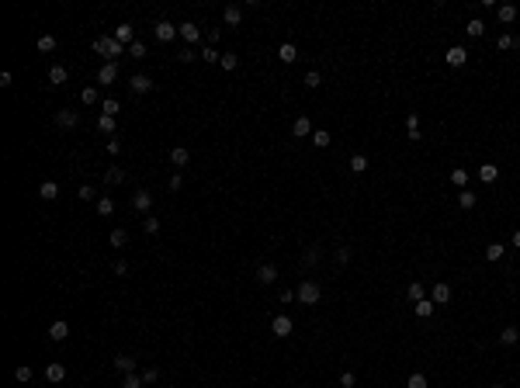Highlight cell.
Here are the masks:
<instances>
[{
	"mask_svg": "<svg viewBox=\"0 0 520 388\" xmlns=\"http://www.w3.org/2000/svg\"><path fill=\"white\" fill-rule=\"evenodd\" d=\"M94 52H101L108 62H115V59L121 56V52H129V49H125L115 35H101V39H94Z\"/></svg>",
	"mask_w": 520,
	"mask_h": 388,
	"instance_id": "1",
	"label": "cell"
},
{
	"mask_svg": "<svg viewBox=\"0 0 520 388\" xmlns=\"http://www.w3.org/2000/svg\"><path fill=\"white\" fill-rule=\"evenodd\" d=\"M295 298L302 302V305H319V298H323V288L316 284V281H302L298 291H295Z\"/></svg>",
	"mask_w": 520,
	"mask_h": 388,
	"instance_id": "2",
	"label": "cell"
},
{
	"mask_svg": "<svg viewBox=\"0 0 520 388\" xmlns=\"http://www.w3.org/2000/svg\"><path fill=\"white\" fill-rule=\"evenodd\" d=\"M177 35L188 42V49H191L194 42H201V28H198V24H191V21H184V24H177Z\"/></svg>",
	"mask_w": 520,
	"mask_h": 388,
	"instance_id": "3",
	"label": "cell"
},
{
	"mask_svg": "<svg viewBox=\"0 0 520 388\" xmlns=\"http://www.w3.org/2000/svg\"><path fill=\"white\" fill-rule=\"evenodd\" d=\"M291 330H295V322H291L288 315H274V322H270V333H274L278 340H285V336H291Z\"/></svg>",
	"mask_w": 520,
	"mask_h": 388,
	"instance_id": "4",
	"label": "cell"
},
{
	"mask_svg": "<svg viewBox=\"0 0 520 388\" xmlns=\"http://www.w3.org/2000/svg\"><path fill=\"white\" fill-rule=\"evenodd\" d=\"M129 90H132V94H149V90H153V80L146 77V73H132V77H129Z\"/></svg>",
	"mask_w": 520,
	"mask_h": 388,
	"instance_id": "5",
	"label": "cell"
},
{
	"mask_svg": "<svg viewBox=\"0 0 520 388\" xmlns=\"http://www.w3.org/2000/svg\"><path fill=\"white\" fill-rule=\"evenodd\" d=\"M153 35H156L160 42H170V39H177V24H170V21L160 18V21L153 24Z\"/></svg>",
	"mask_w": 520,
	"mask_h": 388,
	"instance_id": "6",
	"label": "cell"
},
{
	"mask_svg": "<svg viewBox=\"0 0 520 388\" xmlns=\"http://www.w3.org/2000/svg\"><path fill=\"white\" fill-rule=\"evenodd\" d=\"M118 80V62H104L101 70H97V83H104V87H111Z\"/></svg>",
	"mask_w": 520,
	"mask_h": 388,
	"instance_id": "7",
	"label": "cell"
},
{
	"mask_svg": "<svg viewBox=\"0 0 520 388\" xmlns=\"http://www.w3.org/2000/svg\"><path fill=\"white\" fill-rule=\"evenodd\" d=\"M444 59H447V66H454V70H458V66H465V62H468V52H465V45H451Z\"/></svg>",
	"mask_w": 520,
	"mask_h": 388,
	"instance_id": "8",
	"label": "cell"
},
{
	"mask_svg": "<svg viewBox=\"0 0 520 388\" xmlns=\"http://www.w3.org/2000/svg\"><path fill=\"white\" fill-rule=\"evenodd\" d=\"M222 18H226V24H229V28H239V24H243V7L229 4V7L222 11Z\"/></svg>",
	"mask_w": 520,
	"mask_h": 388,
	"instance_id": "9",
	"label": "cell"
},
{
	"mask_svg": "<svg viewBox=\"0 0 520 388\" xmlns=\"http://www.w3.org/2000/svg\"><path fill=\"white\" fill-rule=\"evenodd\" d=\"M80 111H56V125L59 128H77Z\"/></svg>",
	"mask_w": 520,
	"mask_h": 388,
	"instance_id": "10",
	"label": "cell"
},
{
	"mask_svg": "<svg viewBox=\"0 0 520 388\" xmlns=\"http://www.w3.org/2000/svg\"><path fill=\"white\" fill-rule=\"evenodd\" d=\"M39 198H42V201H56V198H59V184H56V180H42V184H39Z\"/></svg>",
	"mask_w": 520,
	"mask_h": 388,
	"instance_id": "11",
	"label": "cell"
},
{
	"mask_svg": "<svg viewBox=\"0 0 520 388\" xmlns=\"http://www.w3.org/2000/svg\"><path fill=\"white\" fill-rule=\"evenodd\" d=\"M132 208H135V212H149V208H153V194H149V191H135Z\"/></svg>",
	"mask_w": 520,
	"mask_h": 388,
	"instance_id": "12",
	"label": "cell"
},
{
	"mask_svg": "<svg viewBox=\"0 0 520 388\" xmlns=\"http://www.w3.org/2000/svg\"><path fill=\"white\" fill-rule=\"evenodd\" d=\"M291 136H295V139L312 136V125H309V118H305V115H298V118H295V125H291Z\"/></svg>",
	"mask_w": 520,
	"mask_h": 388,
	"instance_id": "13",
	"label": "cell"
},
{
	"mask_svg": "<svg viewBox=\"0 0 520 388\" xmlns=\"http://www.w3.org/2000/svg\"><path fill=\"white\" fill-rule=\"evenodd\" d=\"M430 302H434V305H447V302H451V288H447V284H434Z\"/></svg>",
	"mask_w": 520,
	"mask_h": 388,
	"instance_id": "14",
	"label": "cell"
},
{
	"mask_svg": "<svg viewBox=\"0 0 520 388\" xmlns=\"http://www.w3.org/2000/svg\"><path fill=\"white\" fill-rule=\"evenodd\" d=\"M63 378H66V368H63V364H56V361H52V364H45V381L59 385Z\"/></svg>",
	"mask_w": 520,
	"mask_h": 388,
	"instance_id": "15",
	"label": "cell"
},
{
	"mask_svg": "<svg viewBox=\"0 0 520 388\" xmlns=\"http://www.w3.org/2000/svg\"><path fill=\"white\" fill-rule=\"evenodd\" d=\"M115 368L121 371V374H135V357H132V353H118V357H115Z\"/></svg>",
	"mask_w": 520,
	"mask_h": 388,
	"instance_id": "16",
	"label": "cell"
},
{
	"mask_svg": "<svg viewBox=\"0 0 520 388\" xmlns=\"http://www.w3.org/2000/svg\"><path fill=\"white\" fill-rule=\"evenodd\" d=\"M496 177H500V167H496V163H482V167H479V180H482V184H493Z\"/></svg>",
	"mask_w": 520,
	"mask_h": 388,
	"instance_id": "17",
	"label": "cell"
},
{
	"mask_svg": "<svg viewBox=\"0 0 520 388\" xmlns=\"http://www.w3.org/2000/svg\"><path fill=\"white\" fill-rule=\"evenodd\" d=\"M257 281H260V284H274V281H278V267H274V264H264V267L257 271Z\"/></svg>",
	"mask_w": 520,
	"mask_h": 388,
	"instance_id": "18",
	"label": "cell"
},
{
	"mask_svg": "<svg viewBox=\"0 0 520 388\" xmlns=\"http://www.w3.org/2000/svg\"><path fill=\"white\" fill-rule=\"evenodd\" d=\"M66 336H70V326H66V322H63V319H59V322H52V326H49V340H56V343H63V340H66Z\"/></svg>",
	"mask_w": 520,
	"mask_h": 388,
	"instance_id": "19",
	"label": "cell"
},
{
	"mask_svg": "<svg viewBox=\"0 0 520 388\" xmlns=\"http://www.w3.org/2000/svg\"><path fill=\"white\" fill-rule=\"evenodd\" d=\"M115 39L121 42L125 49H129V45L135 42V35H132V24H118V28H115Z\"/></svg>",
	"mask_w": 520,
	"mask_h": 388,
	"instance_id": "20",
	"label": "cell"
},
{
	"mask_svg": "<svg viewBox=\"0 0 520 388\" xmlns=\"http://www.w3.org/2000/svg\"><path fill=\"white\" fill-rule=\"evenodd\" d=\"M66 77H70V73H66V66H59V62H56V66H49V83H52V87L66 83Z\"/></svg>",
	"mask_w": 520,
	"mask_h": 388,
	"instance_id": "21",
	"label": "cell"
},
{
	"mask_svg": "<svg viewBox=\"0 0 520 388\" xmlns=\"http://www.w3.org/2000/svg\"><path fill=\"white\" fill-rule=\"evenodd\" d=\"M517 340H520V330H517V326H506V330L500 333V343H503V347H513Z\"/></svg>",
	"mask_w": 520,
	"mask_h": 388,
	"instance_id": "22",
	"label": "cell"
},
{
	"mask_svg": "<svg viewBox=\"0 0 520 388\" xmlns=\"http://www.w3.org/2000/svg\"><path fill=\"white\" fill-rule=\"evenodd\" d=\"M278 59H281V62H295V59H298V49H295L291 42H285V45L278 49Z\"/></svg>",
	"mask_w": 520,
	"mask_h": 388,
	"instance_id": "23",
	"label": "cell"
},
{
	"mask_svg": "<svg viewBox=\"0 0 520 388\" xmlns=\"http://www.w3.org/2000/svg\"><path fill=\"white\" fill-rule=\"evenodd\" d=\"M451 184L465 191V187H468V170H465V167H454V170H451Z\"/></svg>",
	"mask_w": 520,
	"mask_h": 388,
	"instance_id": "24",
	"label": "cell"
},
{
	"mask_svg": "<svg viewBox=\"0 0 520 388\" xmlns=\"http://www.w3.org/2000/svg\"><path fill=\"white\" fill-rule=\"evenodd\" d=\"M465 31H468L472 39H482V35H485V21L472 18V21H468V24H465Z\"/></svg>",
	"mask_w": 520,
	"mask_h": 388,
	"instance_id": "25",
	"label": "cell"
},
{
	"mask_svg": "<svg viewBox=\"0 0 520 388\" xmlns=\"http://www.w3.org/2000/svg\"><path fill=\"white\" fill-rule=\"evenodd\" d=\"M496 18H500L503 24H510V21H517V7H513V4H503L500 11H496Z\"/></svg>",
	"mask_w": 520,
	"mask_h": 388,
	"instance_id": "26",
	"label": "cell"
},
{
	"mask_svg": "<svg viewBox=\"0 0 520 388\" xmlns=\"http://www.w3.org/2000/svg\"><path fill=\"white\" fill-rule=\"evenodd\" d=\"M188 159H191V153H188L184 146H177V149L170 153V163H173V167H188Z\"/></svg>",
	"mask_w": 520,
	"mask_h": 388,
	"instance_id": "27",
	"label": "cell"
},
{
	"mask_svg": "<svg viewBox=\"0 0 520 388\" xmlns=\"http://www.w3.org/2000/svg\"><path fill=\"white\" fill-rule=\"evenodd\" d=\"M475 201H479V198L468 191V187H465V191H458V208H465V212H468V208H475Z\"/></svg>",
	"mask_w": 520,
	"mask_h": 388,
	"instance_id": "28",
	"label": "cell"
},
{
	"mask_svg": "<svg viewBox=\"0 0 520 388\" xmlns=\"http://www.w3.org/2000/svg\"><path fill=\"white\" fill-rule=\"evenodd\" d=\"M503 253H506L503 243H489V246H485V260H489V264H493V260H503Z\"/></svg>",
	"mask_w": 520,
	"mask_h": 388,
	"instance_id": "29",
	"label": "cell"
},
{
	"mask_svg": "<svg viewBox=\"0 0 520 388\" xmlns=\"http://www.w3.org/2000/svg\"><path fill=\"white\" fill-rule=\"evenodd\" d=\"M97 215H104V218H108V215H115V201H111L108 194H104V198H97Z\"/></svg>",
	"mask_w": 520,
	"mask_h": 388,
	"instance_id": "30",
	"label": "cell"
},
{
	"mask_svg": "<svg viewBox=\"0 0 520 388\" xmlns=\"http://www.w3.org/2000/svg\"><path fill=\"white\" fill-rule=\"evenodd\" d=\"M118 111H121V104H118L115 97H104V104H101V115H108V118H115Z\"/></svg>",
	"mask_w": 520,
	"mask_h": 388,
	"instance_id": "31",
	"label": "cell"
},
{
	"mask_svg": "<svg viewBox=\"0 0 520 388\" xmlns=\"http://www.w3.org/2000/svg\"><path fill=\"white\" fill-rule=\"evenodd\" d=\"M329 142H333V139H329V132H326V128H319V132H312V146H316V149H326Z\"/></svg>",
	"mask_w": 520,
	"mask_h": 388,
	"instance_id": "32",
	"label": "cell"
},
{
	"mask_svg": "<svg viewBox=\"0 0 520 388\" xmlns=\"http://www.w3.org/2000/svg\"><path fill=\"white\" fill-rule=\"evenodd\" d=\"M97 128H101V132H104V136H115V128H118V125H115V118L101 115V118H97Z\"/></svg>",
	"mask_w": 520,
	"mask_h": 388,
	"instance_id": "33",
	"label": "cell"
},
{
	"mask_svg": "<svg viewBox=\"0 0 520 388\" xmlns=\"http://www.w3.org/2000/svg\"><path fill=\"white\" fill-rule=\"evenodd\" d=\"M406 298H409L413 305H416V302H423V284H420V281H413V284H409V291H406Z\"/></svg>",
	"mask_w": 520,
	"mask_h": 388,
	"instance_id": "34",
	"label": "cell"
},
{
	"mask_svg": "<svg viewBox=\"0 0 520 388\" xmlns=\"http://www.w3.org/2000/svg\"><path fill=\"white\" fill-rule=\"evenodd\" d=\"M413 312H416L420 319H430V315H434V302H426V298H423V302H416V305H413Z\"/></svg>",
	"mask_w": 520,
	"mask_h": 388,
	"instance_id": "35",
	"label": "cell"
},
{
	"mask_svg": "<svg viewBox=\"0 0 520 388\" xmlns=\"http://www.w3.org/2000/svg\"><path fill=\"white\" fill-rule=\"evenodd\" d=\"M198 56L205 59V62H212V66H215V62H222V56H219V52H215V45H205V49H201V52H198Z\"/></svg>",
	"mask_w": 520,
	"mask_h": 388,
	"instance_id": "36",
	"label": "cell"
},
{
	"mask_svg": "<svg viewBox=\"0 0 520 388\" xmlns=\"http://www.w3.org/2000/svg\"><path fill=\"white\" fill-rule=\"evenodd\" d=\"M35 45H39V52H52V49H56V35H42Z\"/></svg>",
	"mask_w": 520,
	"mask_h": 388,
	"instance_id": "37",
	"label": "cell"
},
{
	"mask_svg": "<svg viewBox=\"0 0 520 388\" xmlns=\"http://www.w3.org/2000/svg\"><path fill=\"white\" fill-rule=\"evenodd\" d=\"M219 66H222V70H236V66H239V56H236V52H222V62H219Z\"/></svg>",
	"mask_w": 520,
	"mask_h": 388,
	"instance_id": "38",
	"label": "cell"
},
{
	"mask_svg": "<svg viewBox=\"0 0 520 388\" xmlns=\"http://www.w3.org/2000/svg\"><path fill=\"white\" fill-rule=\"evenodd\" d=\"M121 180H125V170H118V167H111L104 174V184H121Z\"/></svg>",
	"mask_w": 520,
	"mask_h": 388,
	"instance_id": "39",
	"label": "cell"
},
{
	"mask_svg": "<svg viewBox=\"0 0 520 388\" xmlns=\"http://www.w3.org/2000/svg\"><path fill=\"white\" fill-rule=\"evenodd\" d=\"M125 243H129V233H125V229H115V233H111V246H115V250H121Z\"/></svg>",
	"mask_w": 520,
	"mask_h": 388,
	"instance_id": "40",
	"label": "cell"
},
{
	"mask_svg": "<svg viewBox=\"0 0 520 388\" xmlns=\"http://www.w3.org/2000/svg\"><path fill=\"white\" fill-rule=\"evenodd\" d=\"M350 170H354V174H364V170H368V156L357 153L354 159H350Z\"/></svg>",
	"mask_w": 520,
	"mask_h": 388,
	"instance_id": "41",
	"label": "cell"
},
{
	"mask_svg": "<svg viewBox=\"0 0 520 388\" xmlns=\"http://www.w3.org/2000/svg\"><path fill=\"white\" fill-rule=\"evenodd\" d=\"M129 56H132V59H146V45H142V42L135 39L132 45H129Z\"/></svg>",
	"mask_w": 520,
	"mask_h": 388,
	"instance_id": "42",
	"label": "cell"
},
{
	"mask_svg": "<svg viewBox=\"0 0 520 388\" xmlns=\"http://www.w3.org/2000/svg\"><path fill=\"white\" fill-rule=\"evenodd\" d=\"M14 378H18L21 385H28V381H32V368H28V364H21V368L14 371Z\"/></svg>",
	"mask_w": 520,
	"mask_h": 388,
	"instance_id": "43",
	"label": "cell"
},
{
	"mask_svg": "<svg viewBox=\"0 0 520 388\" xmlns=\"http://www.w3.org/2000/svg\"><path fill=\"white\" fill-rule=\"evenodd\" d=\"M319 83H323V77H319L316 70H309V73H305V87H309V90H316Z\"/></svg>",
	"mask_w": 520,
	"mask_h": 388,
	"instance_id": "44",
	"label": "cell"
},
{
	"mask_svg": "<svg viewBox=\"0 0 520 388\" xmlns=\"http://www.w3.org/2000/svg\"><path fill=\"white\" fill-rule=\"evenodd\" d=\"M142 385H146V381L135 378V374H125V378H121V388H142Z\"/></svg>",
	"mask_w": 520,
	"mask_h": 388,
	"instance_id": "45",
	"label": "cell"
},
{
	"mask_svg": "<svg viewBox=\"0 0 520 388\" xmlns=\"http://www.w3.org/2000/svg\"><path fill=\"white\" fill-rule=\"evenodd\" d=\"M406 132H420V115L416 111H409V118H406Z\"/></svg>",
	"mask_w": 520,
	"mask_h": 388,
	"instance_id": "46",
	"label": "cell"
},
{
	"mask_svg": "<svg viewBox=\"0 0 520 388\" xmlns=\"http://www.w3.org/2000/svg\"><path fill=\"white\" fill-rule=\"evenodd\" d=\"M142 229H146L149 236H156V233H160V218H153V215H149V218L142 222Z\"/></svg>",
	"mask_w": 520,
	"mask_h": 388,
	"instance_id": "47",
	"label": "cell"
},
{
	"mask_svg": "<svg viewBox=\"0 0 520 388\" xmlns=\"http://www.w3.org/2000/svg\"><path fill=\"white\" fill-rule=\"evenodd\" d=\"M80 101H83V104H97V87H87V90L80 94Z\"/></svg>",
	"mask_w": 520,
	"mask_h": 388,
	"instance_id": "48",
	"label": "cell"
},
{
	"mask_svg": "<svg viewBox=\"0 0 520 388\" xmlns=\"http://www.w3.org/2000/svg\"><path fill=\"white\" fill-rule=\"evenodd\" d=\"M409 388H426V374H409Z\"/></svg>",
	"mask_w": 520,
	"mask_h": 388,
	"instance_id": "49",
	"label": "cell"
},
{
	"mask_svg": "<svg viewBox=\"0 0 520 388\" xmlns=\"http://www.w3.org/2000/svg\"><path fill=\"white\" fill-rule=\"evenodd\" d=\"M496 45H500V52H506V49H513V35H500V42H496Z\"/></svg>",
	"mask_w": 520,
	"mask_h": 388,
	"instance_id": "50",
	"label": "cell"
},
{
	"mask_svg": "<svg viewBox=\"0 0 520 388\" xmlns=\"http://www.w3.org/2000/svg\"><path fill=\"white\" fill-rule=\"evenodd\" d=\"M340 388H354V371H344L340 374Z\"/></svg>",
	"mask_w": 520,
	"mask_h": 388,
	"instance_id": "51",
	"label": "cell"
},
{
	"mask_svg": "<svg viewBox=\"0 0 520 388\" xmlns=\"http://www.w3.org/2000/svg\"><path fill=\"white\" fill-rule=\"evenodd\" d=\"M80 198H83V201H94L97 194H94V187H90V184H83V187H80Z\"/></svg>",
	"mask_w": 520,
	"mask_h": 388,
	"instance_id": "52",
	"label": "cell"
},
{
	"mask_svg": "<svg viewBox=\"0 0 520 388\" xmlns=\"http://www.w3.org/2000/svg\"><path fill=\"white\" fill-rule=\"evenodd\" d=\"M156 378H160V371H156V368H149V371H142V381H146V385H153Z\"/></svg>",
	"mask_w": 520,
	"mask_h": 388,
	"instance_id": "53",
	"label": "cell"
},
{
	"mask_svg": "<svg viewBox=\"0 0 520 388\" xmlns=\"http://www.w3.org/2000/svg\"><path fill=\"white\" fill-rule=\"evenodd\" d=\"M337 260L347 264V260H350V246H337Z\"/></svg>",
	"mask_w": 520,
	"mask_h": 388,
	"instance_id": "54",
	"label": "cell"
},
{
	"mask_svg": "<svg viewBox=\"0 0 520 388\" xmlns=\"http://www.w3.org/2000/svg\"><path fill=\"white\" fill-rule=\"evenodd\" d=\"M177 59H180V62H194V59H201V56H198V52H191V49H184Z\"/></svg>",
	"mask_w": 520,
	"mask_h": 388,
	"instance_id": "55",
	"label": "cell"
},
{
	"mask_svg": "<svg viewBox=\"0 0 520 388\" xmlns=\"http://www.w3.org/2000/svg\"><path fill=\"white\" fill-rule=\"evenodd\" d=\"M180 187H184V177L173 174V177H170V191H180Z\"/></svg>",
	"mask_w": 520,
	"mask_h": 388,
	"instance_id": "56",
	"label": "cell"
},
{
	"mask_svg": "<svg viewBox=\"0 0 520 388\" xmlns=\"http://www.w3.org/2000/svg\"><path fill=\"white\" fill-rule=\"evenodd\" d=\"M108 153H111V156L121 153V142H118V139H111V142H108Z\"/></svg>",
	"mask_w": 520,
	"mask_h": 388,
	"instance_id": "57",
	"label": "cell"
},
{
	"mask_svg": "<svg viewBox=\"0 0 520 388\" xmlns=\"http://www.w3.org/2000/svg\"><path fill=\"white\" fill-rule=\"evenodd\" d=\"M316 260H319V250H316V246H312V250L305 253V264H316Z\"/></svg>",
	"mask_w": 520,
	"mask_h": 388,
	"instance_id": "58",
	"label": "cell"
},
{
	"mask_svg": "<svg viewBox=\"0 0 520 388\" xmlns=\"http://www.w3.org/2000/svg\"><path fill=\"white\" fill-rule=\"evenodd\" d=\"M115 274H129V264L125 260H115Z\"/></svg>",
	"mask_w": 520,
	"mask_h": 388,
	"instance_id": "59",
	"label": "cell"
},
{
	"mask_svg": "<svg viewBox=\"0 0 520 388\" xmlns=\"http://www.w3.org/2000/svg\"><path fill=\"white\" fill-rule=\"evenodd\" d=\"M513 246H517V250H520V229H517V233H513Z\"/></svg>",
	"mask_w": 520,
	"mask_h": 388,
	"instance_id": "60",
	"label": "cell"
},
{
	"mask_svg": "<svg viewBox=\"0 0 520 388\" xmlns=\"http://www.w3.org/2000/svg\"><path fill=\"white\" fill-rule=\"evenodd\" d=\"M493 388H503V385H493Z\"/></svg>",
	"mask_w": 520,
	"mask_h": 388,
	"instance_id": "61",
	"label": "cell"
},
{
	"mask_svg": "<svg viewBox=\"0 0 520 388\" xmlns=\"http://www.w3.org/2000/svg\"><path fill=\"white\" fill-rule=\"evenodd\" d=\"M517 42H520V39H517Z\"/></svg>",
	"mask_w": 520,
	"mask_h": 388,
	"instance_id": "62",
	"label": "cell"
}]
</instances>
